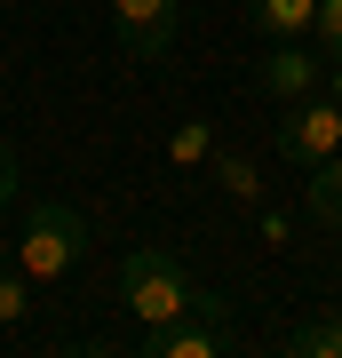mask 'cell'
<instances>
[{"instance_id":"obj_1","label":"cell","mask_w":342,"mask_h":358,"mask_svg":"<svg viewBox=\"0 0 342 358\" xmlns=\"http://www.w3.org/2000/svg\"><path fill=\"white\" fill-rule=\"evenodd\" d=\"M191 271L176 247H136V255L120 263V303H127V319L136 327H167V319H183L191 310Z\"/></svg>"},{"instance_id":"obj_2","label":"cell","mask_w":342,"mask_h":358,"mask_svg":"<svg viewBox=\"0 0 342 358\" xmlns=\"http://www.w3.org/2000/svg\"><path fill=\"white\" fill-rule=\"evenodd\" d=\"M80 255H88V215L72 199H32L24 207V231H16V263L32 279H64Z\"/></svg>"},{"instance_id":"obj_3","label":"cell","mask_w":342,"mask_h":358,"mask_svg":"<svg viewBox=\"0 0 342 358\" xmlns=\"http://www.w3.org/2000/svg\"><path fill=\"white\" fill-rule=\"evenodd\" d=\"M342 152V103L334 96H303V103H279V159L287 167H327Z\"/></svg>"},{"instance_id":"obj_4","label":"cell","mask_w":342,"mask_h":358,"mask_svg":"<svg viewBox=\"0 0 342 358\" xmlns=\"http://www.w3.org/2000/svg\"><path fill=\"white\" fill-rule=\"evenodd\" d=\"M112 32L136 64H167L183 40V0H112Z\"/></svg>"},{"instance_id":"obj_5","label":"cell","mask_w":342,"mask_h":358,"mask_svg":"<svg viewBox=\"0 0 342 358\" xmlns=\"http://www.w3.org/2000/svg\"><path fill=\"white\" fill-rule=\"evenodd\" d=\"M143 358H231L239 350V319H215V310H183L167 327H143Z\"/></svg>"},{"instance_id":"obj_6","label":"cell","mask_w":342,"mask_h":358,"mask_svg":"<svg viewBox=\"0 0 342 358\" xmlns=\"http://www.w3.org/2000/svg\"><path fill=\"white\" fill-rule=\"evenodd\" d=\"M318 72H327V48L318 40H271L263 64H255V88L271 103H303V96H318Z\"/></svg>"},{"instance_id":"obj_7","label":"cell","mask_w":342,"mask_h":358,"mask_svg":"<svg viewBox=\"0 0 342 358\" xmlns=\"http://www.w3.org/2000/svg\"><path fill=\"white\" fill-rule=\"evenodd\" d=\"M247 24L263 32V40H311L318 0H247Z\"/></svg>"},{"instance_id":"obj_8","label":"cell","mask_w":342,"mask_h":358,"mask_svg":"<svg viewBox=\"0 0 342 358\" xmlns=\"http://www.w3.org/2000/svg\"><path fill=\"white\" fill-rule=\"evenodd\" d=\"M287 358H342V310H311V319H294L279 334Z\"/></svg>"},{"instance_id":"obj_9","label":"cell","mask_w":342,"mask_h":358,"mask_svg":"<svg viewBox=\"0 0 342 358\" xmlns=\"http://www.w3.org/2000/svg\"><path fill=\"white\" fill-rule=\"evenodd\" d=\"M303 215H311L318 231H334V239H342V152H334L327 167H311V183H303Z\"/></svg>"},{"instance_id":"obj_10","label":"cell","mask_w":342,"mask_h":358,"mask_svg":"<svg viewBox=\"0 0 342 358\" xmlns=\"http://www.w3.org/2000/svg\"><path fill=\"white\" fill-rule=\"evenodd\" d=\"M207 176H215V192H223V199H239V207H263V167H255L247 152H223V143H215Z\"/></svg>"},{"instance_id":"obj_11","label":"cell","mask_w":342,"mask_h":358,"mask_svg":"<svg viewBox=\"0 0 342 358\" xmlns=\"http://www.w3.org/2000/svg\"><path fill=\"white\" fill-rule=\"evenodd\" d=\"M167 159H176V167H191V176H199V167L215 159V128H207V120H183V128L167 136Z\"/></svg>"},{"instance_id":"obj_12","label":"cell","mask_w":342,"mask_h":358,"mask_svg":"<svg viewBox=\"0 0 342 358\" xmlns=\"http://www.w3.org/2000/svg\"><path fill=\"white\" fill-rule=\"evenodd\" d=\"M32 310V271L24 263H0V327H16Z\"/></svg>"},{"instance_id":"obj_13","label":"cell","mask_w":342,"mask_h":358,"mask_svg":"<svg viewBox=\"0 0 342 358\" xmlns=\"http://www.w3.org/2000/svg\"><path fill=\"white\" fill-rule=\"evenodd\" d=\"M311 40L327 56H342V0H318V24H311Z\"/></svg>"},{"instance_id":"obj_14","label":"cell","mask_w":342,"mask_h":358,"mask_svg":"<svg viewBox=\"0 0 342 358\" xmlns=\"http://www.w3.org/2000/svg\"><path fill=\"white\" fill-rule=\"evenodd\" d=\"M263 247H294V215H279V207H263Z\"/></svg>"},{"instance_id":"obj_15","label":"cell","mask_w":342,"mask_h":358,"mask_svg":"<svg viewBox=\"0 0 342 358\" xmlns=\"http://www.w3.org/2000/svg\"><path fill=\"white\" fill-rule=\"evenodd\" d=\"M24 192V176H16V143H0V207Z\"/></svg>"},{"instance_id":"obj_16","label":"cell","mask_w":342,"mask_h":358,"mask_svg":"<svg viewBox=\"0 0 342 358\" xmlns=\"http://www.w3.org/2000/svg\"><path fill=\"white\" fill-rule=\"evenodd\" d=\"M327 96L342 103V56H327Z\"/></svg>"}]
</instances>
